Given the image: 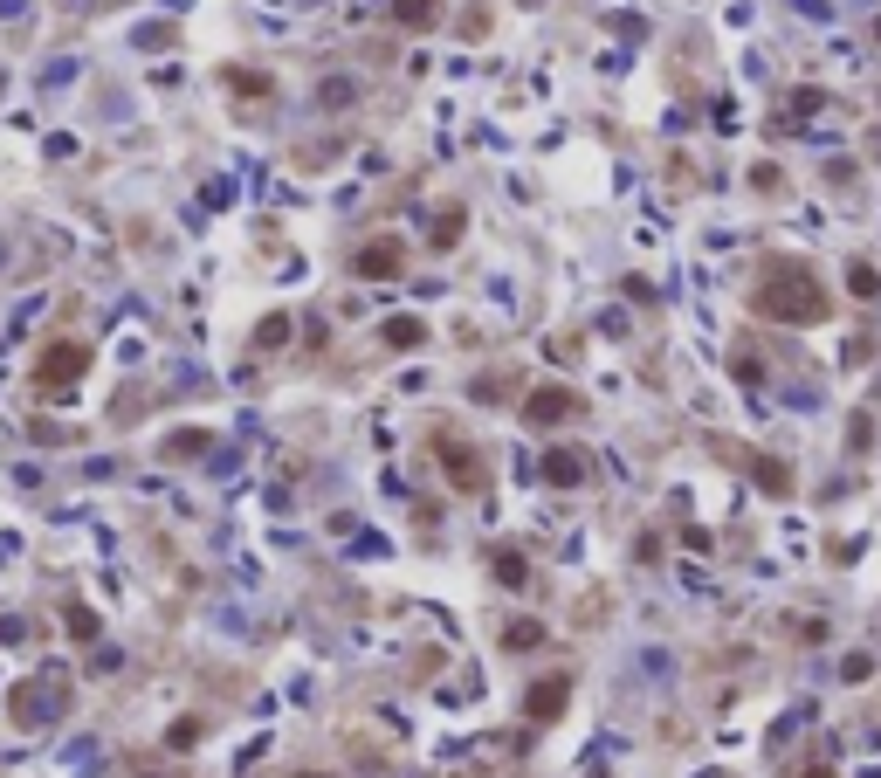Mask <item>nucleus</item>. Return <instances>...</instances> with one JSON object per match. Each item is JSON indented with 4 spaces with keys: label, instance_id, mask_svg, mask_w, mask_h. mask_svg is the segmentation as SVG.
Segmentation results:
<instances>
[{
    "label": "nucleus",
    "instance_id": "obj_1",
    "mask_svg": "<svg viewBox=\"0 0 881 778\" xmlns=\"http://www.w3.org/2000/svg\"><path fill=\"white\" fill-rule=\"evenodd\" d=\"M758 310L785 317V324H820V317H826V290H820L813 269H799V262H771V269H764V290H758Z\"/></svg>",
    "mask_w": 881,
    "mask_h": 778
},
{
    "label": "nucleus",
    "instance_id": "obj_2",
    "mask_svg": "<svg viewBox=\"0 0 881 778\" xmlns=\"http://www.w3.org/2000/svg\"><path fill=\"white\" fill-rule=\"evenodd\" d=\"M524 414L537 420V427H551V420H572V414H579V393H565V386H537Z\"/></svg>",
    "mask_w": 881,
    "mask_h": 778
},
{
    "label": "nucleus",
    "instance_id": "obj_3",
    "mask_svg": "<svg viewBox=\"0 0 881 778\" xmlns=\"http://www.w3.org/2000/svg\"><path fill=\"white\" fill-rule=\"evenodd\" d=\"M441 448H448V469H455V482H462V489H482V455H475V448H462V441H455V434H448V441H441Z\"/></svg>",
    "mask_w": 881,
    "mask_h": 778
},
{
    "label": "nucleus",
    "instance_id": "obj_4",
    "mask_svg": "<svg viewBox=\"0 0 881 778\" xmlns=\"http://www.w3.org/2000/svg\"><path fill=\"white\" fill-rule=\"evenodd\" d=\"M544 476H551V482H579V476H586V462H579L572 448H558V455H544Z\"/></svg>",
    "mask_w": 881,
    "mask_h": 778
},
{
    "label": "nucleus",
    "instance_id": "obj_5",
    "mask_svg": "<svg viewBox=\"0 0 881 778\" xmlns=\"http://www.w3.org/2000/svg\"><path fill=\"white\" fill-rule=\"evenodd\" d=\"M358 269H365V276H393V269H400V248H393V241H386V248H365Z\"/></svg>",
    "mask_w": 881,
    "mask_h": 778
},
{
    "label": "nucleus",
    "instance_id": "obj_6",
    "mask_svg": "<svg viewBox=\"0 0 881 778\" xmlns=\"http://www.w3.org/2000/svg\"><path fill=\"white\" fill-rule=\"evenodd\" d=\"M400 21L407 28H434V0H400Z\"/></svg>",
    "mask_w": 881,
    "mask_h": 778
},
{
    "label": "nucleus",
    "instance_id": "obj_7",
    "mask_svg": "<svg viewBox=\"0 0 881 778\" xmlns=\"http://www.w3.org/2000/svg\"><path fill=\"white\" fill-rule=\"evenodd\" d=\"M558 703H565V682H551V689H537V696H530V717H551Z\"/></svg>",
    "mask_w": 881,
    "mask_h": 778
},
{
    "label": "nucleus",
    "instance_id": "obj_8",
    "mask_svg": "<svg viewBox=\"0 0 881 778\" xmlns=\"http://www.w3.org/2000/svg\"><path fill=\"white\" fill-rule=\"evenodd\" d=\"M496 572H503V586H524V558H517V551H503Z\"/></svg>",
    "mask_w": 881,
    "mask_h": 778
}]
</instances>
